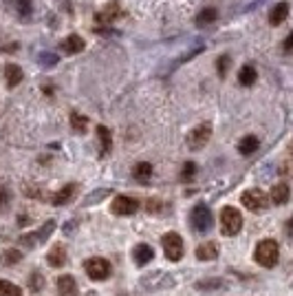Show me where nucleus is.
Here are the masks:
<instances>
[{"instance_id": "19", "label": "nucleus", "mask_w": 293, "mask_h": 296, "mask_svg": "<svg viewBox=\"0 0 293 296\" xmlns=\"http://www.w3.org/2000/svg\"><path fill=\"white\" fill-rule=\"evenodd\" d=\"M258 146H260L258 137L256 135H245L240 140V144H238V150H240V155H254L256 150H258Z\"/></svg>"}, {"instance_id": "2", "label": "nucleus", "mask_w": 293, "mask_h": 296, "mask_svg": "<svg viewBox=\"0 0 293 296\" xmlns=\"http://www.w3.org/2000/svg\"><path fill=\"white\" fill-rule=\"evenodd\" d=\"M240 228H242V215L231 206L223 208L221 210V232L225 237H234V234L240 232Z\"/></svg>"}, {"instance_id": "27", "label": "nucleus", "mask_w": 293, "mask_h": 296, "mask_svg": "<svg viewBox=\"0 0 293 296\" xmlns=\"http://www.w3.org/2000/svg\"><path fill=\"white\" fill-rule=\"evenodd\" d=\"M229 64H231V60H229V56H221L216 60V69H218V75L221 77H225L227 75V71H229Z\"/></svg>"}, {"instance_id": "22", "label": "nucleus", "mask_w": 293, "mask_h": 296, "mask_svg": "<svg viewBox=\"0 0 293 296\" xmlns=\"http://www.w3.org/2000/svg\"><path fill=\"white\" fill-rule=\"evenodd\" d=\"M97 137H100V144H102V155L111 153V148H113L111 131H108L106 126H97Z\"/></svg>"}, {"instance_id": "26", "label": "nucleus", "mask_w": 293, "mask_h": 296, "mask_svg": "<svg viewBox=\"0 0 293 296\" xmlns=\"http://www.w3.org/2000/svg\"><path fill=\"white\" fill-rule=\"evenodd\" d=\"M0 296H22V292L14 285V283L0 281Z\"/></svg>"}, {"instance_id": "14", "label": "nucleus", "mask_w": 293, "mask_h": 296, "mask_svg": "<svg viewBox=\"0 0 293 296\" xmlns=\"http://www.w3.org/2000/svg\"><path fill=\"white\" fill-rule=\"evenodd\" d=\"M75 190H77V186L75 184H69V186H64L60 192H56V195H51V203L53 206H64V203H69L73 197H75Z\"/></svg>"}, {"instance_id": "1", "label": "nucleus", "mask_w": 293, "mask_h": 296, "mask_svg": "<svg viewBox=\"0 0 293 296\" xmlns=\"http://www.w3.org/2000/svg\"><path fill=\"white\" fill-rule=\"evenodd\" d=\"M278 255H280V247H278V241L273 239H265L256 245V252H254V259L258 261L262 268H273L278 263Z\"/></svg>"}, {"instance_id": "31", "label": "nucleus", "mask_w": 293, "mask_h": 296, "mask_svg": "<svg viewBox=\"0 0 293 296\" xmlns=\"http://www.w3.org/2000/svg\"><path fill=\"white\" fill-rule=\"evenodd\" d=\"M18 11H20L22 16H29V11H31V0H20V3H18Z\"/></svg>"}, {"instance_id": "35", "label": "nucleus", "mask_w": 293, "mask_h": 296, "mask_svg": "<svg viewBox=\"0 0 293 296\" xmlns=\"http://www.w3.org/2000/svg\"><path fill=\"white\" fill-rule=\"evenodd\" d=\"M7 201H9L7 190H0V208H5V206H7Z\"/></svg>"}, {"instance_id": "23", "label": "nucleus", "mask_w": 293, "mask_h": 296, "mask_svg": "<svg viewBox=\"0 0 293 296\" xmlns=\"http://www.w3.org/2000/svg\"><path fill=\"white\" fill-rule=\"evenodd\" d=\"M132 175H135V179H139V181H148L152 177V166L148 164V161H141V164L135 166Z\"/></svg>"}, {"instance_id": "16", "label": "nucleus", "mask_w": 293, "mask_h": 296, "mask_svg": "<svg viewBox=\"0 0 293 296\" xmlns=\"http://www.w3.org/2000/svg\"><path fill=\"white\" fill-rule=\"evenodd\" d=\"M216 257H218V245L212 243V241H205V243L197 247V259H201V261H214Z\"/></svg>"}, {"instance_id": "34", "label": "nucleus", "mask_w": 293, "mask_h": 296, "mask_svg": "<svg viewBox=\"0 0 293 296\" xmlns=\"http://www.w3.org/2000/svg\"><path fill=\"white\" fill-rule=\"evenodd\" d=\"M284 230H286V237H289V239H293V217H291V219H289V221H286Z\"/></svg>"}, {"instance_id": "13", "label": "nucleus", "mask_w": 293, "mask_h": 296, "mask_svg": "<svg viewBox=\"0 0 293 296\" xmlns=\"http://www.w3.org/2000/svg\"><path fill=\"white\" fill-rule=\"evenodd\" d=\"M132 257H135V263L141 268V265H148L152 259H155V252H152V247L150 245H145V243H139L135 250H132Z\"/></svg>"}, {"instance_id": "29", "label": "nucleus", "mask_w": 293, "mask_h": 296, "mask_svg": "<svg viewBox=\"0 0 293 296\" xmlns=\"http://www.w3.org/2000/svg\"><path fill=\"white\" fill-rule=\"evenodd\" d=\"M194 175H197V164H192V161L183 164V173H181V179H183V181H190Z\"/></svg>"}, {"instance_id": "3", "label": "nucleus", "mask_w": 293, "mask_h": 296, "mask_svg": "<svg viewBox=\"0 0 293 296\" xmlns=\"http://www.w3.org/2000/svg\"><path fill=\"white\" fill-rule=\"evenodd\" d=\"M240 201H242V206H245L247 210H252V213H260V210H265L267 206H269V197L258 188L245 190L242 197H240Z\"/></svg>"}, {"instance_id": "20", "label": "nucleus", "mask_w": 293, "mask_h": 296, "mask_svg": "<svg viewBox=\"0 0 293 296\" xmlns=\"http://www.w3.org/2000/svg\"><path fill=\"white\" fill-rule=\"evenodd\" d=\"M216 18H218V11L214 7H203L197 16V25L207 27V25H212V22H216Z\"/></svg>"}, {"instance_id": "10", "label": "nucleus", "mask_w": 293, "mask_h": 296, "mask_svg": "<svg viewBox=\"0 0 293 296\" xmlns=\"http://www.w3.org/2000/svg\"><path fill=\"white\" fill-rule=\"evenodd\" d=\"M58 292L60 296H77V283L71 274H62L58 279Z\"/></svg>"}, {"instance_id": "12", "label": "nucleus", "mask_w": 293, "mask_h": 296, "mask_svg": "<svg viewBox=\"0 0 293 296\" xmlns=\"http://www.w3.org/2000/svg\"><path fill=\"white\" fill-rule=\"evenodd\" d=\"M286 16H289V5H286V3L273 5L271 11H269V25H273V27L282 25V22L286 20Z\"/></svg>"}, {"instance_id": "5", "label": "nucleus", "mask_w": 293, "mask_h": 296, "mask_svg": "<svg viewBox=\"0 0 293 296\" xmlns=\"http://www.w3.org/2000/svg\"><path fill=\"white\" fill-rule=\"evenodd\" d=\"M190 221H192V228L199 232H207L212 228V210L205 206V203H197L190 215Z\"/></svg>"}, {"instance_id": "36", "label": "nucleus", "mask_w": 293, "mask_h": 296, "mask_svg": "<svg viewBox=\"0 0 293 296\" xmlns=\"http://www.w3.org/2000/svg\"><path fill=\"white\" fill-rule=\"evenodd\" d=\"M291 153H293V144H291Z\"/></svg>"}, {"instance_id": "21", "label": "nucleus", "mask_w": 293, "mask_h": 296, "mask_svg": "<svg viewBox=\"0 0 293 296\" xmlns=\"http://www.w3.org/2000/svg\"><path fill=\"white\" fill-rule=\"evenodd\" d=\"M256 77H258V73H256V69L252 64H245L240 71H238V82H240L242 87H252V84L256 82Z\"/></svg>"}, {"instance_id": "7", "label": "nucleus", "mask_w": 293, "mask_h": 296, "mask_svg": "<svg viewBox=\"0 0 293 296\" xmlns=\"http://www.w3.org/2000/svg\"><path fill=\"white\" fill-rule=\"evenodd\" d=\"M111 210H113L115 215H121V217H126V215H135L137 210H139V201H137V199H132V197L119 195V197H115V199H113Z\"/></svg>"}, {"instance_id": "18", "label": "nucleus", "mask_w": 293, "mask_h": 296, "mask_svg": "<svg viewBox=\"0 0 293 296\" xmlns=\"http://www.w3.org/2000/svg\"><path fill=\"white\" fill-rule=\"evenodd\" d=\"M62 51L69 53V56L84 51V40L79 38V35H69V38H64V42H62Z\"/></svg>"}, {"instance_id": "17", "label": "nucleus", "mask_w": 293, "mask_h": 296, "mask_svg": "<svg viewBox=\"0 0 293 296\" xmlns=\"http://www.w3.org/2000/svg\"><path fill=\"white\" fill-rule=\"evenodd\" d=\"M5 77H7V87H18V84L22 82V77H24V73H22V69L20 66H16V64H7L5 66Z\"/></svg>"}, {"instance_id": "11", "label": "nucleus", "mask_w": 293, "mask_h": 296, "mask_svg": "<svg viewBox=\"0 0 293 296\" xmlns=\"http://www.w3.org/2000/svg\"><path fill=\"white\" fill-rule=\"evenodd\" d=\"M46 261L51 268H62V265L66 263V250H64V245L62 243H58V245H53L51 250H48V255H46Z\"/></svg>"}, {"instance_id": "4", "label": "nucleus", "mask_w": 293, "mask_h": 296, "mask_svg": "<svg viewBox=\"0 0 293 296\" xmlns=\"http://www.w3.org/2000/svg\"><path fill=\"white\" fill-rule=\"evenodd\" d=\"M161 243H163V252H166V257L170 259V261H179V259L183 257V250H185V247H183L181 234H176V232L163 234Z\"/></svg>"}, {"instance_id": "25", "label": "nucleus", "mask_w": 293, "mask_h": 296, "mask_svg": "<svg viewBox=\"0 0 293 296\" xmlns=\"http://www.w3.org/2000/svg\"><path fill=\"white\" fill-rule=\"evenodd\" d=\"M71 126H73V131H77V133H86L88 119L84 115H79V113H71Z\"/></svg>"}, {"instance_id": "28", "label": "nucleus", "mask_w": 293, "mask_h": 296, "mask_svg": "<svg viewBox=\"0 0 293 296\" xmlns=\"http://www.w3.org/2000/svg\"><path fill=\"white\" fill-rule=\"evenodd\" d=\"M20 259H22V255H20L18 250H7V252L3 255V263H5V265H14V263L20 261Z\"/></svg>"}, {"instance_id": "6", "label": "nucleus", "mask_w": 293, "mask_h": 296, "mask_svg": "<svg viewBox=\"0 0 293 296\" xmlns=\"http://www.w3.org/2000/svg\"><path fill=\"white\" fill-rule=\"evenodd\" d=\"M84 268H86V274L93 281H104V279L111 276V263H108L106 259H102V257L88 259V261L84 263Z\"/></svg>"}, {"instance_id": "32", "label": "nucleus", "mask_w": 293, "mask_h": 296, "mask_svg": "<svg viewBox=\"0 0 293 296\" xmlns=\"http://www.w3.org/2000/svg\"><path fill=\"white\" fill-rule=\"evenodd\" d=\"M29 287H31V289H40V287H42V276H40V274H31Z\"/></svg>"}, {"instance_id": "9", "label": "nucleus", "mask_w": 293, "mask_h": 296, "mask_svg": "<svg viewBox=\"0 0 293 296\" xmlns=\"http://www.w3.org/2000/svg\"><path fill=\"white\" fill-rule=\"evenodd\" d=\"M53 230H56V221H46L38 232H35V234H27V237H22V241H24L27 245H38V243H42V241H46V237H48V234H51Z\"/></svg>"}, {"instance_id": "33", "label": "nucleus", "mask_w": 293, "mask_h": 296, "mask_svg": "<svg viewBox=\"0 0 293 296\" xmlns=\"http://www.w3.org/2000/svg\"><path fill=\"white\" fill-rule=\"evenodd\" d=\"M282 49H284V53H293V31H291L289 35H286V40H284Z\"/></svg>"}, {"instance_id": "15", "label": "nucleus", "mask_w": 293, "mask_h": 296, "mask_svg": "<svg viewBox=\"0 0 293 296\" xmlns=\"http://www.w3.org/2000/svg\"><path fill=\"white\" fill-rule=\"evenodd\" d=\"M289 199H291V188L286 184H276L271 188V201L276 203V206H284Z\"/></svg>"}, {"instance_id": "24", "label": "nucleus", "mask_w": 293, "mask_h": 296, "mask_svg": "<svg viewBox=\"0 0 293 296\" xmlns=\"http://www.w3.org/2000/svg\"><path fill=\"white\" fill-rule=\"evenodd\" d=\"M117 16H119V7H117V3H111L108 7H104V11H102L100 16H97V20H100V22H102V20H104V22H113Z\"/></svg>"}, {"instance_id": "8", "label": "nucleus", "mask_w": 293, "mask_h": 296, "mask_svg": "<svg viewBox=\"0 0 293 296\" xmlns=\"http://www.w3.org/2000/svg\"><path fill=\"white\" fill-rule=\"evenodd\" d=\"M210 135H212V126L210 124H201V126H197V129L190 133L187 144H190L192 150H201L207 144V140H210Z\"/></svg>"}, {"instance_id": "30", "label": "nucleus", "mask_w": 293, "mask_h": 296, "mask_svg": "<svg viewBox=\"0 0 293 296\" xmlns=\"http://www.w3.org/2000/svg\"><path fill=\"white\" fill-rule=\"evenodd\" d=\"M108 192H111V190H108V188H102V190H97V192H95V195H90V197L86 199V203H95V201H100V199H102V197H106V195H108Z\"/></svg>"}]
</instances>
